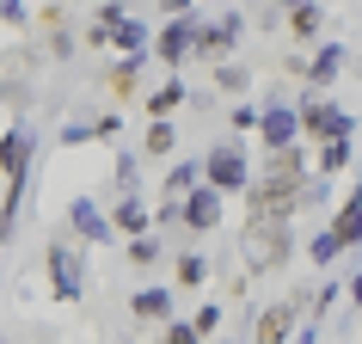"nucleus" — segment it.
<instances>
[{"mask_svg":"<svg viewBox=\"0 0 362 344\" xmlns=\"http://www.w3.org/2000/svg\"><path fill=\"white\" fill-rule=\"evenodd\" d=\"M288 258V222H246V265L276 270Z\"/></svg>","mask_w":362,"mask_h":344,"instance_id":"1","label":"nucleus"},{"mask_svg":"<svg viewBox=\"0 0 362 344\" xmlns=\"http://www.w3.org/2000/svg\"><path fill=\"white\" fill-rule=\"evenodd\" d=\"M49 283H56V302H80V289H86V265L68 240L49 246Z\"/></svg>","mask_w":362,"mask_h":344,"instance_id":"2","label":"nucleus"},{"mask_svg":"<svg viewBox=\"0 0 362 344\" xmlns=\"http://www.w3.org/2000/svg\"><path fill=\"white\" fill-rule=\"evenodd\" d=\"M203 172H209L215 191H246V178H252V172H246V154H240V148H215Z\"/></svg>","mask_w":362,"mask_h":344,"instance_id":"3","label":"nucleus"},{"mask_svg":"<svg viewBox=\"0 0 362 344\" xmlns=\"http://www.w3.org/2000/svg\"><path fill=\"white\" fill-rule=\"evenodd\" d=\"M178 222H191V228H215V222H221V191H215V185H191L185 203H178Z\"/></svg>","mask_w":362,"mask_h":344,"instance_id":"4","label":"nucleus"},{"mask_svg":"<svg viewBox=\"0 0 362 344\" xmlns=\"http://www.w3.org/2000/svg\"><path fill=\"white\" fill-rule=\"evenodd\" d=\"M0 172H6V185H25V172H31V135L19 123L0 135Z\"/></svg>","mask_w":362,"mask_h":344,"instance_id":"5","label":"nucleus"},{"mask_svg":"<svg viewBox=\"0 0 362 344\" xmlns=\"http://www.w3.org/2000/svg\"><path fill=\"white\" fill-rule=\"evenodd\" d=\"M233 38H240V19L228 13L221 25H197V43H191V50H197L203 62H221V56L233 50Z\"/></svg>","mask_w":362,"mask_h":344,"instance_id":"6","label":"nucleus"},{"mask_svg":"<svg viewBox=\"0 0 362 344\" xmlns=\"http://www.w3.org/2000/svg\"><path fill=\"white\" fill-rule=\"evenodd\" d=\"M295 123H301L307 135H325V142H332V135H350V117L332 111V105H301V111H295Z\"/></svg>","mask_w":362,"mask_h":344,"instance_id":"7","label":"nucleus"},{"mask_svg":"<svg viewBox=\"0 0 362 344\" xmlns=\"http://www.w3.org/2000/svg\"><path fill=\"white\" fill-rule=\"evenodd\" d=\"M191 43H197V19H191V13H178V19L160 31V62H185V56H191Z\"/></svg>","mask_w":362,"mask_h":344,"instance_id":"8","label":"nucleus"},{"mask_svg":"<svg viewBox=\"0 0 362 344\" xmlns=\"http://www.w3.org/2000/svg\"><path fill=\"white\" fill-rule=\"evenodd\" d=\"M258 130H264V148L276 154V148H295V111H283V105H270V111H258Z\"/></svg>","mask_w":362,"mask_h":344,"instance_id":"9","label":"nucleus"},{"mask_svg":"<svg viewBox=\"0 0 362 344\" xmlns=\"http://www.w3.org/2000/svg\"><path fill=\"white\" fill-rule=\"evenodd\" d=\"M295 320H301V307H295V302L264 307V314H258V344H283L288 332H295Z\"/></svg>","mask_w":362,"mask_h":344,"instance_id":"10","label":"nucleus"},{"mask_svg":"<svg viewBox=\"0 0 362 344\" xmlns=\"http://www.w3.org/2000/svg\"><path fill=\"white\" fill-rule=\"evenodd\" d=\"M332 240H338V246H362V191H356V197H344V210H338V228H332Z\"/></svg>","mask_w":362,"mask_h":344,"instance_id":"11","label":"nucleus"},{"mask_svg":"<svg viewBox=\"0 0 362 344\" xmlns=\"http://www.w3.org/2000/svg\"><path fill=\"white\" fill-rule=\"evenodd\" d=\"M338 74H344V50H338V43H325L320 56L307 62V86H332Z\"/></svg>","mask_w":362,"mask_h":344,"instance_id":"12","label":"nucleus"},{"mask_svg":"<svg viewBox=\"0 0 362 344\" xmlns=\"http://www.w3.org/2000/svg\"><path fill=\"white\" fill-rule=\"evenodd\" d=\"M129 307H135V320H166L172 314V289H135Z\"/></svg>","mask_w":362,"mask_h":344,"instance_id":"13","label":"nucleus"},{"mask_svg":"<svg viewBox=\"0 0 362 344\" xmlns=\"http://www.w3.org/2000/svg\"><path fill=\"white\" fill-rule=\"evenodd\" d=\"M68 215H74V228L86 234V240H98V246L111 240V222H105V215H98L93 203H86V197H74V210H68Z\"/></svg>","mask_w":362,"mask_h":344,"instance_id":"14","label":"nucleus"},{"mask_svg":"<svg viewBox=\"0 0 362 344\" xmlns=\"http://www.w3.org/2000/svg\"><path fill=\"white\" fill-rule=\"evenodd\" d=\"M117 228H129V234H148V222H153V210L148 203H141V197H123V203H117V215H111Z\"/></svg>","mask_w":362,"mask_h":344,"instance_id":"15","label":"nucleus"},{"mask_svg":"<svg viewBox=\"0 0 362 344\" xmlns=\"http://www.w3.org/2000/svg\"><path fill=\"white\" fill-rule=\"evenodd\" d=\"M344 166H350V135H332L320 148V172H344Z\"/></svg>","mask_w":362,"mask_h":344,"instance_id":"16","label":"nucleus"},{"mask_svg":"<svg viewBox=\"0 0 362 344\" xmlns=\"http://www.w3.org/2000/svg\"><path fill=\"white\" fill-rule=\"evenodd\" d=\"M203 277H209V258H203V252H185V258H178V283H185V289H197Z\"/></svg>","mask_w":362,"mask_h":344,"instance_id":"17","label":"nucleus"},{"mask_svg":"<svg viewBox=\"0 0 362 344\" xmlns=\"http://www.w3.org/2000/svg\"><path fill=\"white\" fill-rule=\"evenodd\" d=\"M172 105H185V80H166V86H160V93L148 98V111H153V117H166Z\"/></svg>","mask_w":362,"mask_h":344,"instance_id":"18","label":"nucleus"},{"mask_svg":"<svg viewBox=\"0 0 362 344\" xmlns=\"http://www.w3.org/2000/svg\"><path fill=\"white\" fill-rule=\"evenodd\" d=\"M197 178H203V166H172V178H166V203H178V197L191 191Z\"/></svg>","mask_w":362,"mask_h":344,"instance_id":"19","label":"nucleus"},{"mask_svg":"<svg viewBox=\"0 0 362 344\" xmlns=\"http://www.w3.org/2000/svg\"><path fill=\"white\" fill-rule=\"evenodd\" d=\"M288 25H295L301 38H313V31H320V6H313V0H295V13H288Z\"/></svg>","mask_w":362,"mask_h":344,"instance_id":"20","label":"nucleus"},{"mask_svg":"<svg viewBox=\"0 0 362 344\" xmlns=\"http://www.w3.org/2000/svg\"><path fill=\"white\" fill-rule=\"evenodd\" d=\"M111 38H117V50H141V43H148V31H141L135 19H123V25L111 31Z\"/></svg>","mask_w":362,"mask_h":344,"instance_id":"21","label":"nucleus"},{"mask_svg":"<svg viewBox=\"0 0 362 344\" xmlns=\"http://www.w3.org/2000/svg\"><path fill=\"white\" fill-rule=\"evenodd\" d=\"M148 154H172V123H166V117H153V130H148Z\"/></svg>","mask_w":362,"mask_h":344,"instance_id":"22","label":"nucleus"},{"mask_svg":"<svg viewBox=\"0 0 362 344\" xmlns=\"http://www.w3.org/2000/svg\"><path fill=\"white\" fill-rule=\"evenodd\" d=\"M153 258H160V240L135 234V246H129V265H153Z\"/></svg>","mask_w":362,"mask_h":344,"instance_id":"23","label":"nucleus"},{"mask_svg":"<svg viewBox=\"0 0 362 344\" xmlns=\"http://www.w3.org/2000/svg\"><path fill=\"white\" fill-rule=\"evenodd\" d=\"M338 240H332V234H320V240H313V252H307V258H313V265H332V258H338Z\"/></svg>","mask_w":362,"mask_h":344,"instance_id":"24","label":"nucleus"},{"mask_svg":"<svg viewBox=\"0 0 362 344\" xmlns=\"http://www.w3.org/2000/svg\"><path fill=\"white\" fill-rule=\"evenodd\" d=\"M215 326H221V307H215V302H203V314H197V338H209Z\"/></svg>","mask_w":362,"mask_h":344,"instance_id":"25","label":"nucleus"},{"mask_svg":"<svg viewBox=\"0 0 362 344\" xmlns=\"http://www.w3.org/2000/svg\"><path fill=\"white\" fill-rule=\"evenodd\" d=\"M221 86H228V93H240V86H246V68H240V62H221Z\"/></svg>","mask_w":362,"mask_h":344,"instance_id":"26","label":"nucleus"},{"mask_svg":"<svg viewBox=\"0 0 362 344\" xmlns=\"http://www.w3.org/2000/svg\"><path fill=\"white\" fill-rule=\"evenodd\" d=\"M166 344H203V338H197V326H166Z\"/></svg>","mask_w":362,"mask_h":344,"instance_id":"27","label":"nucleus"},{"mask_svg":"<svg viewBox=\"0 0 362 344\" xmlns=\"http://www.w3.org/2000/svg\"><path fill=\"white\" fill-rule=\"evenodd\" d=\"M350 295H356V307H362V277H356V283H350Z\"/></svg>","mask_w":362,"mask_h":344,"instance_id":"28","label":"nucleus"},{"mask_svg":"<svg viewBox=\"0 0 362 344\" xmlns=\"http://www.w3.org/2000/svg\"><path fill=\"white\" fill-rule=\"evenodd\" d=\"M276 6H295V0H276Z\"/></svg>","mask_w":362,"mask_h":344,"instance_id":"29","label":"nucleus"}]
</instances>
